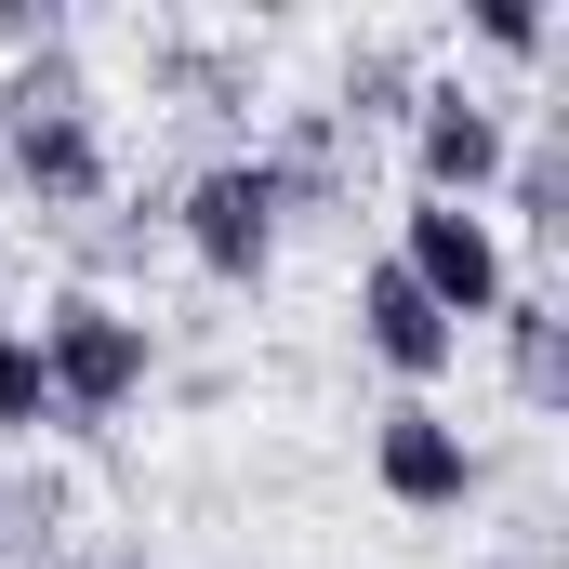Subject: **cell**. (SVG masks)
<instances>
[{"label":"cell","mask_w":569,"mask_h":569,"mask_svg":"<svg viewBox=\"0 0 569 569\" xmlns=\"http://www.w3.org/2000/svg\"><path fill=\"white\" fill-rule=\"evenodd\" d=\"M0 172H13L40 212H93V199L120 186L107 120H93V80H80V53H67V40L13 53V80H0Z\"/></svg>","instance_id":"cell-1"},{"label":"cell","mask_w":569,"mask_h":569,"mask_svg":"<svg viewBox=\"0 0 569 569\" xmlns=\"http://www.w3.org/2000/svg\"><path fill=\"white\" fill-rule=\"evenodd\" d=\"M40 345V385H53V425H120L146 385H159V318L120 305V291H53L27 318Z\"/></svg>","instance_id":"cell-2"},{"label":"cell","mask_w":569,"mask_h":569,"mask_svg":"<svg viewBox=\"0 0 569 569\" xmlns=\"http://www.w3.org/2000/svg\"><path fill=\"white\" fill-rule=\"evenodd\" d=\"M279 172H266V146H226V159H199L186 172V199H172V239H186V266L212 291H266V266H279Z\"/></svg>","instance_id":"cell-3"},{"label":"cell","mask_w":569,"mask_h":569,"mask_svg":"<svg viewBox=\"0 0 569 569\" xmlns=\"http://www.w3.org/2000/svg\"><path fill=\"white\" fill-rule=\"evenodd\" d=\"M385 266L425 291L450 331L503 318V291H517V252H503V226H490V212H463V199H411V212H398V252H385Z\"/></svg>","instance_id":"cell-4"},{"label":"cell","mask_w":569,"mask_h":569,"mask_svg":"<svg viewBox=\"0 0 569 569\" xmlns=\"http://www.w3.org/2000/svg\"><path fill=\"white\" fill-rule=\"evenodd\" d=\"M411 199H463V212H490V186H503V159H517V120H503V93H477V80H425L411 93Z\"/></svg>","instance_id":"cell-5"},{"label":"cell","mask_w":569,"mask_h":569,"mask_svg":"<svg viewBox=\"0 0 569 569\" xmlns=\"http://www.w3.org/2000/svg\"><path fill=\"white\" fill-rule=\"evenodd\" d=\"M477 477H490V463H477V437L450 425L437 398H385V411H371V490H385L398 517H463V503H477Z\"/></svg>","instance_id":"cell-6"},{"label":"cell","mask_w":569,"mask_h":569,"mask_svg":"<svg viewBox=\"0 0 569 569\" xmlns=\"http://www.w3.org/2000/svg\"><path fill=\"white\" fill-rule=\"evenodd\" d=\"M358 358H371V371H398V398H437V385L463 371V331H450L425 291L371 252V266H358Z\"/></svg>","instance_id":"cell-7"},{"label":"cell","mask_w":569,"mask_h":569,"mask_svg":"<svg viewBox=\"0 0 569 569\" xmlns=\"http://www.w3.org/2000/svg\"><path fill=\"white\" fill-rule=\"evenodd\" d=\"M503 385L530 411H569V318H557V291H503Z\"/></svg>","instance_id":"cell-8"},{"label":"cell","mask_w":569,"mask_h":569,"mask_svg":"<svg viewBox=\"0 0 569 569\" xmlns=\"http://www.w3.org/2000/svg\"><path fill=\"white\" fill-rule=\"evenodd\" d=\"M490 199H517L543 239H569V146H557V133H530L517 159H503V186H490Z\"/></svg>","instance_id":"cell-9"},{"label":"cell","mask_w":569,"mask_h":569,"mask_svg":"<svg viewBox=\"0 0 569 569\" xmlns=\"http://www.w3.org/2000/svg\"><path fill=\"white\" fill-rule=\"evenodd\" d=\"M53 425V385H40V345L27 318H0V437H40Z\"/></svg>","instance_id":"cell-10"},{"label":"cell","mask_w":569,"mask_h":569,"mask_svg":"<svg viewBox=\"0 0 569 569\" xmlns=\"http://www.w3.org/2000/svg\"><path fill=\"white\" fill-rule=\"evenodd\" d=\"M463 27H477L503 67H543V53H557V13H543V0H477Z\"/></svg>","instance_id":"cell-11"}]
</instances>
